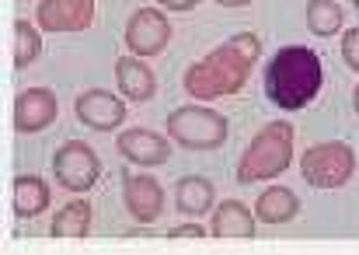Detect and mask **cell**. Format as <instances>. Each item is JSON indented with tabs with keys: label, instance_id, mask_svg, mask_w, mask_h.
Wrapping results in <instances>:
<instances>
[{
	"label": "cell",
	"instance_id": "6da1fadb",
	"mask_svg": "<svg viewBox=\"0 0 359 255\" xmlns=\"http://www.w3.org/2000/svg\"><path fill=\"white\" fill-rule=\"evenodd\" d=\"M258 60H262V39L255 32H238L227 42H220L217 49H210L203 60H196L185 70L182 84L199 102L231 98L248 84Z\"/></svg>",
	"mask_w": 359,
	"mask_h": 255
},
{
	"label": "cell",
	"instance_id": "7a4b0ae2",
	"mask_svg": "<svg viewBox=\"0 0 359 255\" xmlns=\"http://www.w3.org/2000/svg\"><path fill=\"white\" fill-rule=\"evenodd\" d=\"M321 84H325L321 60L307 46H283L265 67V95L283 112H297L311 105Z\"/></svg>",
	"mask_w": 359,
	"mask_h": 255
},
{
	"label": "cell",
	"instance_id": "3957f363",
	"mask_svg": "<svg viewBox=\"0 0 359 255\" xmlns=\"http://www.w3.org/2000/svg\"><path fill=\"white\" fill-rule=\"evenodd\" d=\"M290 161H293V126L286 119L265 123L251 136L248 150L241 154L238 182L251 185V182H262V178H276L279 171L290 168Z\"/></svg>",
	"mask_w": 359,
	"mask_h": 255
},
{
	"label": "cell",
	"instance_id": "277c9868",
	"mask_svg": "<svg viewBox=\"0 0 359 255\" xmlns=\"http://www.w3.org/2000/svg\"><path fill=\"white\" fill-rule=\"evenodd\" d=\"M227 116L206 105H182L168 116V140L185 150H213L227 140Z\"/></svg>",
	"mask_w": 359,
	"mask_h": 255
},
{
	"label": "cell",
	"instance_id": "5b68a950",
	"mask_svg": "<svg viewBox=\"0 0 359 255\" xmlns=\"http://www.w3.org/2000/svg\"><path fill=\"white\" fill-rule=\"evenodd\" d=\"M356 171V150L346 140L314 143L300 157V175L314 189H342Z\"/></svg>",
	"mask_w": 359,
	"mask_h": 255
},
{
	"label": "cell",
	"instance_id": "8992f818",
	"mask_svg": "<svg viewBox=\"0 0 359 255\" xmlns=\"http://www.w3.org/2000/svg\"><path fill=\"white\" fill-rule=\"evenodd\" d=\"M53 175H56V182H60L67 192H88V189H95L98 178H102V161H98V154H95L88 143L67 140V143H60V150L53 154Z\"/></svg>",
	"mask_w": 359,
	"mask_h": 255
},
{
	"label": "cell",
	"instance_id": "52a82bcc",
	"mask_svg": "<svg viewBox=\"0 0 359 255\" xmlns=\"http://www.w3.org/2000/svg\"><path fill=\"white\" fill-rule=\"evenodd\" d=\"M171 42V25L157 7H140L129 21H126V49L140 60H150L157 53H164Z\"/></svg>",
	"mask_w": 359,
	"mask_h": 255
},
{
	"label": "cell",
	"instance_id": "ba28073f",
	"mask_svg": "<svg viewBox=\"0 0 359 255\" xmlns=\"http://www.w3.org/2000/svg\"><path fill=\"white\" fill-rule=\"evenodd\" d=\"M35 21L42 32H84L95 25V0H42L35 4Z\"/></svg>",
	"mask_w": 359,
	"mask_h": 255
},
{
	"label": "cell",
	"instance_id": "9c48e42d",
	"mask_svg": "<svg viewBox=\"0 0 359 255\" xmlns=\"http://www.w3.org/2000/svg\"><path fill=\"white\" fill-rule=\"evenodd\" d=\"M122 200L136 224H154L164 214V189L154 175L122 171Z\"/></svg>",
	"mask_w": 359,
	"mask_h": 255
},
{
	"label": "cell",
	"instance_id": "30bf717a",
	"mask_svg": "<svg viewBox=\"0 0 359 255\" xmlns=\"http://www.w3.org/2000/svg\"><path fill=\"white\" fill-rule=\"evenodd\" d=\"M60 116V102L49 88H25L14 98V129L18 133H42Z\"/></svg>",
	"mask_w": 359,
	"mask_h": 255
},
{
	"label": "cell",
	"instance_id": "8fae6325",
	"mask_svg": "<svg viewBox=\"0 0 359 255\" xmlns=\"http://www.w3.org/2000/svg\"><path fill=\"white\" fill-rule=\"evenodd\" d=\"M74 112H77V119H81L84 126L98 129V133H109V129L122 126V119H126V102H122L119 95L105 91V88H91V91L77 95Z\"/></svg>",
	"mask_w": 359,
	"mask_h": 255
},
{
	"label": "cell",
	"instance_id": "7c38bea8",
	"mask_svg": "<svg viewBox=\"0 0 359 255\" xmlns=\"http://www.w3.org/2000/svg\"><path fill=\"white\" fill-rule=\"evenodd\" d=\"M116 147H119V154L129 161V164H140V168H154V164H168V157H171V143L161 136V133H154V129H122L119 140H116Z\"/></svg>",
	"mask_w": 359,
	"mask_h": 255
},
{
	"label": "cell",
	"instance_id": "4fadbf2b",
	"mask_svg": "<svg viewBox=\"0 0 359 255\" xmlns=\"http://www.w3.org/2000/svg\"><path fill=\"white\" fill-rule=\"evenodd\" d=\"M116 84H119L122 98H129V102H150L154 98V91H157V77H154V70L140 60V56H122L116 60Z\"/></svg>",
	"mask_w": 359,
	"mask_h": 255
},
{
	"label": "cell",
	"instance_id": "5bb4252c",
	"mask_svg": "<svg viewBox=\"0 0 359 255\" xmlns=\"http://www.w3.org/2000/svg\"><path fill=\"white\" fill-rule=\"evenodd\" d=\"M213 200H217V189H213V182L203 178V175H185V178H178V185H175V207H178V214H185V217H203V214H210V210H213Z\"/></svg>",
	"mask_w": 359,
	"mask_h": 255
},
{
	"label": "cell",
	"instance_id": "9a60e30c",
	"mask_svg": "<svg viewBox=\"0 0 359 255\" xmlns=\"http://www.w3.org/2000/svg\"><path fill=\"white\" fill-rule=\"evenodd\" d=\"M300 214V200L293 189L286 185H269L258 200H255V217L262 224H290Z\"/></svg>",
	"mask_w": 359,
	"mask_h": 255
},
{
	"label": "cell",
	"instance_id": "2e32d148",
	"mask_svg": "<svg viewBox=\"0 0 359 255\" xmlns=\"http://www.w3.org/2000/svg\"><path fill=\"white\" fill-rule=\"evenodd\" d=\"M49 200H53V192H49L46 178H39V175H18L14 178V214L21 221H32V217L46 214Z\"/></svg>",
	"mask_w": 359,
	"mask_h": 255
},
{
	"label": "cell",
	"instance_id": "e0dca14e",
	"mask_svg": "<svg viewBox=\"0 0 359 255\" xmlns=\"http://www.w3.org/2000/svg\"><path fill=\"white\" fill-rule=\"evenodd\" d=\"M210 231H213L217 238H251V235H255V217H251V210H248L241 200H224V203L213 210Z\"/></svg>",
	"mask_w": 359,
	"mask_h": 255
},
{
	"label": "cell",
	"instance_id": "ac0fdd59",
	"mask_svg": "<svg viewBox=\"0 0 359 255\" xmlns=\"http://www.w3.org/2000/svg\"><path fill=\"white\" fill-rule=\"evenodd\" d=\"M91 231V203L88 200H70L63 210H56L49 235L53 238H84Z\"/></svg>",
	"mask_w": 359,
	"mask_h": 255
},
{
	"label": "cell",
	"instance_id": "d6986e66",
	"mask_svg": "<svg viewBox=\"0 0 359 255\" xmlns=\"http://www.w3.org/2000/svg\"><path fill=\"white\" fill-rule=\"evenodd\" d=\"M342 21H346V11L342 4L335 0H307V28L321 39L342 32Z\"/></svg>",
	"mask_w": 359,
	"mask_h": 255
},
{
	"label": "cell",
	"instance_id": "ffe728a7",
	"mask_svg": "<svg viewBox=\"0 0 359 255\" xmlns=\"http://www.w3.org/2000/svg\"><path fill=\"white\" fill-rule=\"evenodd\" d=\"M39 53H42V35L35 32L32 21L18 18V21H14V67H18V70L32 67V63L39 60Z\"/></svg>",
	"mask_w": 359,
	"mask_h": 255
},
{
	"label": "cell",
	"instance_id": "44dd1931",
	"mask_svg": "<svg viewBox=\"0 0 359 255\" xmlns=\"http://www.w3.org/2000/svg\"><path fill=\"white\" fill-rule=\"evenodd\" d=\"M342 60H346L349 70H356L359 74V25L342 35Z\"/></svg>",
	"mask_w": 359,
	"mask_h": 255
},
{
	"label": "cell",
	"instance_id": "7402d4cb",
	"mask_svg": "<svg viewBox=\"0 0 359 255\" xmlns=\"http://www.w3.org/2000/svg\"><path fill=\"white\" fill-rule=\"evenodd\" d=\"M203 235H206V228H199V224H182V228L168 231L171 242H178V238H192V242H196V238H203Z\"/></svg>",
	"mask_w": 359,
	"mask_h": 255
},
{
	"label": "cell",
	"instance_id": "603a6c76",
	"mask_svg": "<svg viewBox=\"0 0 359 255\" xmlns=\"http://www.w3.org/2000/svg\"><path fill=\"white\" fill-rule=\"evenodd\" d=\"M157 4H164V11L185 14V11H196V4H199V0H157Z\"/></svg>",
	"mask_w": 359,
	"mask_h": 255
},
{
	"label": "cell",
	"instance_id": "cb8c5ba5",
	"mask_svg": "<svg viewBox=\"0 0 359 255\" xmlns=\"http://www.w3.org/2000/svg\"><path fill=\"white\" fill-rule=\"evenodd\" d=\"M217 4H220V7H248L251 0H217Z\"/></svg>",
	"mask_w": 359,
	"mask_h": 255
},
{
	"label": "cell",
	"instance_id": "d4e9b609",
	"mask_svg": "<svg viewBox=\"0 0 359 255\" xmlns=\"http://www.w3.org/2000/svg\"><path fill=\"white\" fill-rule=\"evenodd\" d=\"M353 109H356V116H359V88H356V95H353Z\"/></svg>",
	"mask_w": 359,
	"mask_h": 255
},
{
	"label": "cell",
	"instance_id": "484cf974",
	"mask_svg": "<svg viewBox=\"0 0 359 255\" xmlns=\"http://www.w3.org/2000/svg\"><path fill=\"white\" fill-rule=\"evenodd\" d=\"M21 4H28V0H21Z\"/></svg>",
	"mask_w": 359,
	"mask_h": 255
}]
</instances>
